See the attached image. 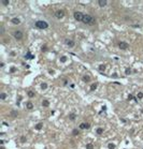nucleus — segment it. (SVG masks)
I'll list each match as a JSON object with an SVG mask.
<instances>
[{
    "instance_id": "1",
    "label": "nucleus",
    "mask_w": 143,
    "mask_h": 149,
    "mask_svg": "<svg viewBox=\"0 0 143 149\" xmlns=\"http://www.w3.org/2000/svg\"><path fill=\"white\" fill-rule=\"evenodd\" d=\"M83 23L86 24V25H95V23H96V19L94 18L93 16H90V15L88 14H84V17H83Z\"/></svg>"
},
{
    "instance_id": "2",
    "label": "nucleus",
    "mask_w": 143,
    "mask_h": 149,
    "mask_svg": "<svg viewBox=\"0 0 143 149\" xmlns=\"http://www.w3.org/2000/svg\"><path fill=\"white\" fill-rule=\"evenodd\" d=\"M35 25H36V27H37L38 29H46V28H49V24H47L46 21H37L35 23Z\"/></svg>"
},
{
    "instance_id": "3",
    "label": "nucleus",
    "mask_w": 143,
    "mask_h": 149,
    "mask_svg": "<svg viewBox=\"0 0 143 149\" xmlns=\"http://www.w3.org/2000/svg\"><path fill=\"white\" fill-rule=\"evenodd\" d=\"M73 17H74L75 21H83V17H84V14H83L82 12L75 11L74 13H73Z\"/></svg>"
},
{
    "instance_id": "4",
    "label": "nucleus",
    "mask_w": 143,
    "mask_h": 149,
    "mask_svg": "<svg viewBox=\"0 0 143 149\" xmlns=\"http://www.w3.org/2000/svg\"><path fill=\"white\" fill-rule=\"evenodd\" d=\"M13 35H14V38L17 40V41H19V40L23 39V32H22L21 30H16L13 32Z\"/></svg>"
},
{
    "instance_id": "5",
    "label": "nucleus",
    "mask_w": 143,
    "mask_h": 149,
    "mask_svg": "<svg viewBox=\"0 0 143 149\" xmlns=\"http://www.w3.org/2000/svg\"><path fill=\"white\" fill-rule=\"evenodd\" d=\"M118 47H120L121 49H123V51H126V49H128L129 48V44L127 42H120L118 43Z\"/></svg>"
},
{
    "instance_id": "6",
    "label": "nucleus",
    "mask_w": 143,
    "mask_h": 149,
    "mask_svg": "<svg viewBox=\"0 0 143 149\" xmlns=\"http://www.w3.org/2000/svg\"><path fill=\"white\" fill-rule=\"evenodd\" d=\"M63 16H65V12H63V10H57V11L55 12V17H56V18L60 19V18H63Z\"/></svg>"
},
{
    "instance_id": "7",
    "label": "nucleus",
    "mask_w": 143,
    "mask_h": 149,
    "mask_svg": "<svg viewBox=\"0 0 143 149\" xmlns=\"http://www.w3.org/2000/svg\"><path fill=\"white\" fill-rule=\"evenodd\" d=\"M89 128H90L89 123H85V122H82V123L80 124V129H81V130H85V129H89Z\"/></svg>"
},
{
    "instance_id": "8",
    "label": "nucleus",
    "mask_w": 143,
    "mask_h": 149,
    "mask_svg": "<svg viewBox=\"0 0 143 149\" xmlns=\"http://www.w3.org/2000/svg\"><path fill=\"white\" fill-rule=\"evenodd\" d=\"M12 24H14V25H19L21 24V19L18 18V17H13V18L11 19Z\"/></svg>"
},
{
    "instance_id": "9",
    "label": "nucleus",
    "mask_w": 143,
    "mask_h": 149,
    "mask_svg": "<svg viewBox=\"0 0 143 149\" xmlns=\"http://www.w3.org/2000/svg\"><path fill=\"white\" fill-rule=\"evenodd\" d=\"M98 4H99V7L103 8V7H106V5L108 4V1H107V0H99Z\"/></svg>"
},
{
    "instance_id": "10",
    "label": "nucleus",
    "mask_w": 143,
    "mask_h": 149,
    "mask_svg": "<svg viewBox=\"0 0 143 149\" xmlns=\"http://www.w3.org/2000/svg\"><path fill=\"white\" fill-rule=\"evenodd\" d=\"M65 43H66V44L68 45L69 47H73V46L75 45V43L73 42L72 40H66V41H65Z\"/></svg>"
},
{
    "instance_id": "11",
    "label": "nucleus",
    "mask_w": 143,
    "mask_h": 149,
    "mask_svg": "<svg viewBox=\"0 0 143 149\" xmlns=\"http://www.w3.org/2000/svg\"><path fill=\"white\" fill-rule=\"evenodd\" d=\"M42 127H43V123H42V122H39V123H37L35 126V129L39 131V130H41V129H42Z\"/></svg>"
},
{
    "instance_id": "12",
    "label": "nucleus",
    "mask_w": 143,
    "mask_h": 149,
    "mask_svg": "<svg viewBox=\"0 0 143 149\" xmlns=\"http://www.w3.org/2000/svg\"><path fill=\"white\" fill-rule=\"evenodd\" d=\"M25 58H27V59H33V58H35V56H32V55L30 54V51H28V53L26 54Z\"/></svg>"
},
{
    "instance_id": "13",
    "label": "nucleus",
    "mask_w": 143,
    "mask_h": 149,
    "mask_svg": "<svg viewBox=\"0 0 143 149\" xmlns=\"http://www.w3.org/2000/svg\"><path fill=\"white\" fill-rule=\"evenodd\" d=\"M26 107L28 108V110H32L33 108V104L31 102H27V104H26Z\"/></svg>"
},
{
    "instance_id": "14",
    "label": "nucleus",
    "mask_w": 143,
    "mask_h": 149,
    "mask_svg": "<svg viewBox=\"0 0 143 149\" xmlns=\"http://www.w3.org/2000/svg\"><path fill=\"white\" fill-rule=\"evenodd\" d=\"M75 118H76V115H75L74 113H71V114H69V119H70V120H74Z\"/></svg>"
},
{
    "instance_id": "15",
    "label": "nucleus",
    "mask_w": 143,
    "mask_h": 149,
    "mask_svg": "<svg viewBox=\"0 0 143 149\" xmlns=\"http://www.w3.org/2000/svg\"><path fill=\"white\" fill-rule=\"evenodd\" d=\"M79 134H80V131L77 130V129H74V130L72 131V135H73V136H77Z\"/></svg>"
},
{
    "instance_id": "16",
    "label": "nucleus",
    "mask_w": 143,
    "mask_h": 149,
    "mask_svg": "<svg viewBox=\"0 0 143 149\" xmlns=\"http://www.w3.org/2000/svg\"><path fill=\"white\" fill-rule=\"evenodd\" d=\"M42 105H43V107H47L49 105V102L47 100H43V102H42Z\"/></svg>"
},
{
    "instance_id": "17",
    "label": "nucleus",
    "mask_w": 143,
    "mask_h": 149,
    "mask_svg": "<svg viewBox=\"0 0 143 149\" xmlns=\"http://www.w3.org/2000/svg\"><path fill=\"white\" fill-rule=\"evenodd\" d=\"M97 86H98V85H97L96 83H95V84H92V85H90V90H92V91L96 90V89H97Z\"/></svg>"
},
{
    "instance_id": "18",
    "label": "nucleus",
    "mask_w": 143,
    "mask_h": 149,
    "mask_svg": "<svg viewBox=\"0 0 143 149\" xmlns=\"http://www.w3.org/2000/svg\"><path fill=\"white\" fill-rule=\"evenodd\" d=\"M83 81H84V82H89V81H90V77L88 76V75H84V76H83Z\"/></svg>"
},
{
    "instance_id": "19",
    "label": "nucleus",
    "mask_w": 143,
    "mask_h": 149,
    "mask_svg": "<svg viewBox=\"0 0 143 149\" xmlns=\"http://www.w3.org/2000/svg\"><path fill=\"white\" fill-rule=\"evenodd\" d=\"M102 133H103V129L102 128H98V129H97V134H98V135H101Z\"/></svg>"
},
{
    "instance_id": "20",
    "label": "nucleus",
    "mask_w": 143,
    "mask_h": 149,
    "mask_svg": "<svg viewBox=\"0 0 143 149\" xmlns=\"http://www.w3.org/2000/svg\"><path fill=\"white\" fill-rule=\"evenodd\" d=\"M17 115H18V113H17L16 111H12V112H11V116L12 117H17Z\"/></svg>"
},
{
    "instance_id": "21",
    "label": "nucleus",
    "mask_w": 143,
    "mask_h": 149,
    "mask_svg": "<svg viewBox=\"0 0 143 149\" xmlns=\"http://www.w3.org/2000/svg\"><path fill=\"white\" fill-rule=\"evenodd\" d=\"M41 88H42L43 90H45V89L47 88V84H46V83H42V84H41Z\"/></svg>"
},
{
    "instance_id": "22",
    "label": "nucleus",
    "mask_w": 143,
    "mask_h": 149,
    "mask_svg": "<svg viewBox=\"0 0 143 149\" xmlns=\"http://www.w3.org/2000/svg\"><path fill=\"white\" fill-rule=\"evenodd\" d=\"M1 3H2L3 5H9L10 1H9V0H2V1H1Z\"/></svg>"
},
{
    "instance_id": "23",
    "label": "nucleus",
    "mask_w": 143,
    "mask_h": 149,
    "mask_svg": "<svg viewBox=\"0 0 143 149\" xmlns=\"http://www.w3.org/2000/svg\"><path fill=\"white\" fill-rule=\"evenodd\" d=\"M28 97L29 98H33L35 97V92L33 91H28Z\"/></svg>"
},
{
    "instance_id": "24",
    "label": "nucleus",
    "mask_w": 143,
    "mask_h": 149,
    "mask_svg": "<svg viewBox=\"0 0 143 149\" xmlns=\"http://www.w3.org/2000/svg\"><path fill=\"white\" fill-rule=\"evenodd\" d=\"M104 70H106V65L101 64L100 67H99V71H101V72H102V71H104Z\"/></svg>"
},
{
    "instance_id": "25",
    "label": "nucleus",
    "mask_w": 143,
    "mask_h": 149,
    "mask_svg": "<svg viewBox=\"0 0 143 149\" xmlns=\"http://www.w3.org/2000/svg\"><path fill=\"white\" fill-rule=\"evenodd\" d=\"M108 148L109 149H115V145L112 144V143H110V144L108 145Z\"/></svg>"
},
{
    "instance_id": "26",
    "label": "nucleus",
    "mask_w": 143,
    "mask_h": 149,
    "mask_svg": "<svg viewBox=\"0 0 143 149\" xmlns=\"http://www.w3.org/2000/svg\"><path fill=\"white\" fill-rule=\"evenodd\" d=\"M86 149H94V145H93V144H87L86 145Z\"/></svg>"
},
{
    "instance_id": "27",
    "label": "nucleus",
    "mask_w": 143,
    "mask_h": 149,
    "mask_svg": "<svg viewBox=\"0 0 143 149\" xmlns=\"http://www.w3.org/2000/svg\"><path fill=\"white\" fill-rule=\"evenodd\" d=\"M60 61H61V62H66V61H67V57L66 56H61L60 57Z\"/></svg>"
},
{
    "instance_id": "28",
    "label": "nucleus",
    "mask_w": 143,
    "mask_h": 149,
    "mask_svg": "<svg viewBox=\"0 0 143 149\" xmlns=\"http://www.w3.org/2000/svg\"><path fill=\"white\" fill-rule=\"evenodd\" d=\"M5 98H7V94H5V93H1V94H0V99H1V100H4Z\"/></svg>"
},
{
    "instance_id": "29",
    "label": "nucleus",
    "mask_w": 143,
    "mask_h": 149,
    "mask_svg": "<svg viewBox=\"0 0 143 149\" xmlns=\"http://www.w3.org/2000/svg\"><path fill=\"white\" fill-rule=\"evenodd\" d=\"M125 73H126V75H129V74H130V73H131V70H130L129 68H127L126 70H125Z\"/></svg>"
},
{
    "instance_id": "30",
    "label": "nucleus",
    "mask_w": 143,
    "mask_h": 149,
    "mask_svg": "<svg viewBox=\"0 0 143 149\" xmlns=\"http://www.w3.org/2000/svg\"><path fill=\"white\" fill-rule=\"evenodd\" d=\"M26 140H27L26 136H24V135H23V136H21V142H22V143H25Z\"/></svg>"
},
{
    "instance_id": "31",
    "label": "nucleus",
    "mask_w": 143,
    "mask_h": 149,
    "mask_svg": "<svg viewBox=\"0 0 143 149\" xmlns=\"http://www.w3.org/2000/svg\"><path fill=\"white\" fill-rule=\"evenodd\" d=\"M143 98V92H139L138 93V99H142Z\"/></svg>"
},
{
    "instance_id": "32",
    "label": "nucleus",
    "mask_w": 143,
    "mask_h": 149,
    "mask_svg": "<svg viewBox=\"0 0 143 149\" xmlns=\"http://www.w3.org/2000/svg\"><path fill=\"white\" fill-rule=\"evenodd\" d=\"M132 99H134V96H132V94H129V96H128V101L132 100Z\"/></svg>"
},
{
    "instance_id": "33",
    "label": "nucleus",
    "mask_w": 143,
    "mask_h": 149,
    "mask_svg": "<svg viewBox=\"0 0 143 149\" xmlns=\"http://www.w3.org/2000/svg\"><path fill=\"white\" fill-rule=\"evenodd\" d=\"M15 71H16V68H11V72H15Z\"/></svg>"
},
{
    "instance_id": "34",
    "label": "nucleus",
    "mask_w": 143,
    "mask_h": 149,
    "mask_svg": "<svg viewBox=\"0 0 143 149\" xmlns=\"http://www.w3.org/2000/svg\"><path fill=\"white\" fill-rule=\"evenodd\" d=\"M49 74H54L55 71L54 70H49Z\"/></svg>"
},
{
    "instance_id": "35",
    "label": "nucleus",
    "mask_w": 143,
    "mask_h": 149,
    "mask_svg": "<svg viewBox=\"0 0 143 149\" xmlns=\"http://www.w3.org/2000/svg\"><path fill=\"white\" fill-rule=\"evenodd\" d=\"M46 46H42V51H46Z\"/></svg>"
},
{
    "instance_id": "36",
    "label": "nucleus",
    "mask_w": 143,
    "mask_h": 149,
    "mask_svg": "<svg viewBox=\"0 0 143 149\" xmlns=\"http://www.w3.org/2000/svg\"><path fill=\"white\" fill-rule=\"evenodd\" d=\"M67 84H68V82H67L66 79H65V81H63V85H67Z\"/></svg>"
},
{
    "instance_id": "37",
    "label": "nucleus",
    "mask_w": 143,
    "mask_h": 149,
    "mask_svg": "<svg viewBox=\"0 0 143 149\" xmlns=\"http://www.w3.org/2000/svg\"><path fill=\"white\" fill-rule=\"evenodd\" d=\"M4 31V28H3V26H1V32H3Z\"/></svg>"
},
{
    "instance_id": "38",
    "label": "nucleus",
    "mask_w": 143,
    "mask_h": 149,
    "mask_svg": "<svg viewBox=\"0 0 143 149\" xmlns=\"http://www.w3.org/2000/svg\"><path fill=\"white\" fill-rule=\"evenodd\" d=\"M0 149H4V147H3V146H1V147H0Z\"/></svg>"
}]
</instances>
